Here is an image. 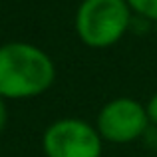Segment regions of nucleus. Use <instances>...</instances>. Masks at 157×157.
I'll return each instance as SVG.
<instances>
[{
  "label": "nucleus",
  "instance_id": "3",
  "mask_svg": "<svg viewBox=\"0 0 157 157\" xmlns=\"http://www.w3.org/2000/svg\"><path fill=\"white\" fill-rule=\"evenodd\" d=\"M104 139L96 125L78 117H64L50 123L42 135L46 157H101Z\"/></svg>",
  "mask_w": 157,
  "mask_h": 157
},
{
  "label": "nucleus",
  "instance_id": "7",
  "mask_svg": "<svg viewBox=\"0 0 157 157\" xmlns=\"http://www.w3.org/2000/svg\"><path fill=\"white\" fill-rule=\"evenodd\" d=\"M6 121H8V109H6V101H4V98L0 96V133L4 131V127H6Z\"/></svg>",
  "mask_w": 157,
  "mask_h": 157
},
{
  "label": "nucleus",
  "instance_id": "1",
  "mask_svg": "<svg viewBox=\"0 0 157 157\" xmlns=\"http://www.w3.org/2000/svg\"><path fill=\"white\" fill-rule=\"evenodd\" d=\"M56 80L54 60L42 48L28 42L0 46V96L4 100H28L42 96Z\"/></svg>",
  "mask_w": 157,
  "mask_h": 157
},
{
  "label": "nucleus",
  "instance_id": "5",
  "mask_svg": "<svg viewBox=\"0 0 157 157\" xmlns=\"http://www.w3.org/2000/svg\"><path fill=\"white\" fill-rule=\"evenodd\" d=\"M129 4L131 12L137 14L139 18L157 22V0H125Z\"/></svg>",
  "mask_w": 157,
  "mask_h": 157
},
{
  "label": "nucleus",
  "instance_id": "2",
  "mask_svg": "<svg viewBox=\"0 0 157 157\" xmlns=\"http://www.w3.org/2000/svg\"><path fill=\"white\" fill-rule=\"evenodd\" d=\"M133 20L125 0H82L76 10L74 28L88 48H109L127 34Z\"/></svg>",
  "mask_w": 157,
  "mask_h": 157
},
{
  "label": "nucleus",
  "instance_id": "4",
  "mask_svg": "<svg viewBox=\"0 0 157 157\" xmlns=\"http://www.w3.org/2000/svg\"><path fill=\"white\" fill-rule=\"evenodd\" d=\"M96 129L104 141L109 143H131L143 137L149 129L145 105L133 98H113L100 109L96 119Z\"/></svg>",
  "mask_w": 157,
  "mask_h": 157
},
{
  "label": "nucleus",
  "instance_id": "6",
  "mask_svg": "<svg viewBox=\"0 0 157 157\" xmlns=\"http://www.w3.org/2000/svg\"><path fill=\"white\" fill-rule=\"evenodd\" d=\"M145 111H147V117H149V123H155L157 125V92L149 98V101L145 104Z\"/></svg>",
  "mask_w": 157,
  "mask_h": 157
}]
</instances>
